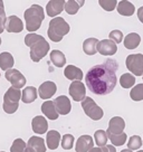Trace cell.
<instances>
[{
	"label": "cell",
	"instance_id": "obj_4",
	"mask_svg": "<svg viewBox=\"0 0 143 152\" xmlns=\"http://www.w3.org/2000/svg\"><path fill=\"white\" fill-rule=\"evenodd\" d=\"M69 33V25L63 17H56L50 20L47 35L54 43H59L63 37Z\"/></svg>",
	"mask_w": 143,
	"mask_h": 152
},
{
	"label": "cell",
	"instance_id": "obj_27",
	"mask_svg": "<svg viewBox=\"0 0 143 152\" xmlns=\"http://www.w3.org/2000/svg\"><path fill=\"white\" fill-rule=\"evenodd\" d=\"M49 56H50L52 63L56 67H59V68H61V67H63L66 64V57H65V55H64L61 50H57V49L52 50V53L49 54Z\"/></svg>",
	"mask_w": 143,
	"mask_h": 152
},
{
	"label": "cell",
	"instance_id": "obj_29",
	"mask_svg": "<svg viewBox=\"0 0 143 152\" xmlns=\"http://www.w3.org/2000/svg\"><path fill=\"white\" fill-rule=\"evenodd\" d=\"M120 84L123 88H131L135 84V77L130 73H125L120 77Z\"/></svg>",
	"mask_w": 143,
	"mask_h": 152
},
{
	"label": "cell",
	"instance_id": "obj_22",
	"mask_svg": "<svg viewBox=\"0 0 143 152\" xmlns=\"http://www.w3.org/2000/svg\"><path fill=\"white\" fill-rule=\"evenodd\" d=\"M37 95H38V92L36 90V87L34 86H27L23 93H21V101L26 103V104H29V103H33L34 101L37 99Z\"/></svg>",
	"mask_w": 143,
	"mask_h": 152
},
{
	"label": "cell",
	"instance_id": "obj_15",
	"mask_svg": "<svg viewBox=\"0 0 143 152\" xmlns=\"http://www.w3.org/2000/svg\"><path fill=\"white\" fill-rule=\"evenodd\" d=\"M24 24L17 16H9L6 23V30L8 33H21L24 30Z\"/></svg>",
	"mask_w": 143,
	"mask_h": 152
},
{
	"label": "cell",
	"instance_id": "obj_25",
	"mask_svg": "<svg viewBox=\"0 0 143 152\" xmlns=\"http://www.w3.org/2000/svg\"><path fill=\"white\" fill-rule=\"evenodd\" d=\"M27 145L33 148L36 152H46V150H47V148L45 145V140L43 138H39V137H31L28 140Z\"/></svg>",
	"mask_w": 143,
	"mask_h": 152
},
{
	"label": "cell",
	"instance_id": "obj_2",
	"mask_svg": "<svg viewBox=\"0 0 143 152\" xmlns=\"http://www.w3.org/2000/svg\"><path fill=\"white\" fill-rule=\"evenodd\" d=\"M25 44L30 48V58L35 63L40 62L49 52V44L42 35L37 34L26 35Z\"/></svg>",
	"mask_w": 143,
	"mask_h": 152
},
{
	"label": "cell",
	"instance_id": "obj_5",
	"mask_svg": "<svg viewBox=\"0 0 143 152\" xmlns=\"http://www.w3.org/2000/svg\"><path fill=\"white\" fill-rule=\"evenodd\" d=\"M20 100H21V92H20V90L10 87L4 95V104H2L4 111L8 114H14L19 107Z\"/></svg>",
	"mask_w": 143,
	"mask_h": 152
},
{
	"label": "cell",
	"instance_id": "obj_37",
	"mask_svg": "<svg viewBox=\"0 0 143 152\" xmlns=\"http://www.w3.org/2000/svg\"><path fill=\"white\" fill-rule=\"evenodd\" d=\"M109 37L112 42H114L115 44H120L122 40H123V34L121 30H117V29H115V30H112L109 35Z\"/></svg>",
	"mask_w": 143,
	"mask_h": 152
},
{
	"label": "cell",
	"instance_id": "obj_3",
	"mask_svg": "<svg viewBox=\"0 0 143 152\" xmlns=\"http://www.w3.org/2000/svg\"><path fill=\"white\" fill-rule=\"evenodd\" d=\"M24 17L26 21V28L28 31H30V34H33L40 28V25L45 19V12L39 5H33L24 12Z\"/></svg>",
	"mask_w": 143,
	"mask_h": 152
},
{
	"label": "cell",
	"instance_id": "obj_45",
	"mask_svg": "<svg viewBox=\"0 0 143 152\" xmlns=\"http://www.w3.org/2000/svg\"><path fill=\"white\" fill-rule=\"evenodd\" d=\"M138 152H143V150H139V151Z\"/></svg>",
	"mask_w": 143,
	"mask_h": 152
},
{
	"label": "cell",
	"instance_id": "obj_34",
	"mask_svg": "<svg viewBox=\"0 0 143 152\" xmlns=\"http://www.w3.org/2000/svg\"><path fill=\"white\" fill-rule=\"evenodd\" d=\"M61 145L64 150H71L74 147V137L72 134H65L63 135L61 140Z\"/></svg>",
	"mask_w": 143,
	"mask_h": 152
},
{
	"label": "cell",
	"instance_id": "obj_38",
	"mask_svg": "<svg viewBox=\"0 0 143 152\" xmlns=\"http://www.w3.org/2000/svg\"><path fill=\"white\" fill-rule=\"evenodd\" d=\"M6 23H7V17L0 16V34L6 29Z\"/></svg>",
	"mask_w": 143,
	"mask_h": 152
},
{
	"label": "cell",
	"instance_id": "obj_19",
	"mask_svg": "<svg viewBox=\"0 0 143 152\" xmlns=\"http://www.w3.org/2000/svg\"><path fill=\"white\" fill-rule=\"evenodd\" d=\"M64 75L67 80H71V81H82L83 72H82L81 68L74 66V65H68L64 71Z\"/></svg>",
	"mask_w": 143,
	"mask_h": 152
},
{
	"label": "cell",
	"instance_id": "obj_9",
	"mask_svg": "<svg viewBox=\"0 0 143 152\" xmlns=\"http://www.w3.org/2000/svg\"><path fill=\"white\" fill-rule=\"evenodd\" d=\"M69 95L75 102H83L86 97V87L81 81L73 82L69 85Z\"/></svg>",
	"mask_w": 143,
	"mask_h": 152
},
{
	"label": "cell",
	"instance_id": "obj_48",
	"mask_svg": "<svg viewBox=\"0 0 143 152\" xmlns=\"http://www.w3.org/2000/svg\"><path fill=\"white\" fill-rule=\"evenodd\" d=\"M0 77H1V75H0Z\"/></svg>",
	"mask_w": 143,
	"mask_h": 152
},
{
	"label": "cell",
	"instance_id": "obj_32",
	"mask_svg": "<svg viewBox=\"0 0 143 152\" xmlns=\"http://www.w3.org/2000/svg\"><path fill=\"white\" fill-rule=\"evenodd\" d=\"M107 138L110 139L113 147H121V145H123L124 143L126 142L128 135L125 133H122L120 135H107Z\"/></svg>",
	"mask_w": 143,
	"mask_h": 152
},
{
	"label": "cell",
	"instance_id": "obj_28",
	"mask_svg": "<svg viewBox=\"0 0 143 152\" xmlns=\"http://www.w3.org/2000/svg\"><path fill=\"white\" fill-rule=\"evenodd\" d=\"M83 5H84V1L68 0L67 2H65V8H64V10H65L68 15H75V14H77L80 7Z\"/></svg>",
	"mask_w": 143,
	"mask_h": 152
},
{
	"label": "cell",
	"instance_id": "obj_20",
	"mask_svg": "<svg viewBox=\"0 0 143 152\" xmlns=\"http://www.w3.org/2000/svg\"><path fill=\"white\" fill-rule=\"evenodd\" d=\"M42 112L45 114V116L48 118L49 120H57L58 115L59 114L57 113L56 111V107L54 105V102L53 101H46L44 102L43 105H42Z\"/></svg>",
	"mask_w": 143,
	"mask_h": 152
},
{
	"label": "cell",
	"instance_id": "obj_7",
	"mask_svg": "<svg viewBox=\"0 0 143 152\" xmlns=\"http://www.w3.org/2000/svg\"><path fill=\"white\" fill-rule=\"evenodd\" d=\"M125 64L133 75L143 76V54H131L126 57Z\"/></svg>",
	"mask_w": 143,
	"mask_h": 152
},
{
	"label": "cell",
	"instance_id": "obj_47",
	"mask_svg": "<svg viewBox=\"0 0 143 152\" xmlns=\"http://www.w3.org/2000/svg\"><path fill=\"white\" fill-rule=\"evenodd\" d=\"M0 152H5V151H0Z\"/></svg>",
	"mask_w": 143,
	"mask_h": 152
},
{
	"label": "cell",
	"instance_id": "obj_16",
	"mask_svg": "<svg viewBox=\"0 0 143 152\" xmlns=\"http://www.w3.org/2000/svg\"><path fill=\"white\" fill-rule=\"evenodd\" d=\"M65 8L64 0H50L46 6V12L49 17H56Z\"/></svg>",
	"mask_w": 143,
	"mask_h": 152
},
{
	"label": "cell",
	"instance_id": "obj_21",
	"mask_svg": "<svg viewBox=\"0 0 143 152\" xmlns=\"http://www.w3.org/2000/svg\"><path fill=\"white\" fill-rule=\"evenodd\" d=\"M135 11V8H134V5L131 4L128 0H122L117 2V12L122 16H126V17H130L132 16Z\"/></svg>",
	"mask_w": 143,
	"mask_h": 152
},
{
	"label": "cell",
	"instance_id": "obj_12",
	"mask_svg": "<svg viewBox=\"0 0 143 152\" xmlns=\"http://www.w3.org/2000/svg\"><path fill=\"white\" fill-rule=\"evenodd\" d=\"M57 91V86L56 84L52 81H46L45 83H43L42 85L39 86L38 88V95L40 99L43 100H48L52 96H54V94Z\"/></svg>",
	"mask_w": 143,
	"mask_h": 152
},
{
	"label": "cell",
	"instance_id": "obj_44",
	"mask_svg": "<svg viewBox=\"0 0 143 152\" xmlns=\"http://www.w3.org/2000/svg\"><path fill=\"white\" fill-rule=\"evenodd\" d=\"M121 152H132L131 150H129V149H124V150H122Z\"/></svg>",
	"mask_w": 143,
	"mask_h": 152
},
{
	"label": "cell",
	"instance_id": "obj_11",
	"mask_svg": "<svg viewBox=\"0 0 143 152\" xmlns=\"http://www.w3.org/2000/svg\"><path fill=\"white\" fill-rule=\"evenodd\" d=\"M97 52L100 53L101 55H104V56L114 55L117 52V45L114 42H112L111 39H103V40L98 42Z\"/></svg>",
	"mask_w": 143,
	"mask_h": 152
},
{
	"label": "cell",
	"instance_id": "obj_35",
	"mask_svg": "<svg viewBox=\"0 0 143 152\" xmlns=\"http://www.w3.org/2000/svg\"><path fill=\"white\" fill-rule=\"evenodd\" d=\"M26 147H27V144L25 143L23 139H16L10 148V152H25Z\"/></svg>",
	"mask_w": 143,
	"mask_h": 152
},
{
	"label": "cell",
	"instance_id": "obj_33",
	"mask_svg": "<svg viewBox=\"0 0 143 152\" xmlns=\"http://www.w3.org/2000/svg\"><path fill=\"white\" fill-rule=\"evenodd\" d=\"M141 147H142V139L139 135H132L128 142V149L133 151V150H139Z\"/></svg>",
	"mask_w": 143,
	"mask_h": 152
},
{
	"label": "cell",
	"instance_id": "obj_8",
	"mask_svg": "<svg viewBox=\"0 0 143 152\" xmlns=\"http://www.w3.org/2000/svg\"><path fill=\"white\" fill-rule=\"evenodd\" d=\"M5 76L7 78V81L10 82V84L12 85L14 88L20 90V88H23L26 85V78L18 69H12V68L8 69L6 72Z\"/></svg>",
	"mask_w": 143,
	"mask_h": 152
},
{
	"label": "cell",
	"instance_id": "obj_43",
	"mask_svg": "<svg viewBox=\"0 0 143 152\" xmlns=\"http://www.w3.org/2000/svg\"><path fill=\"white\" fill-rule=\"evenodd\" d=\"M25 152H36V151L34 150L33 148H30V147H28V145H27V147H26V149H25Z\"/></svg>",
	"mask_w": 143,
	"mask_h": 152
},
{
	"label": "cell",
	"instance_id": "obj_1",
	"mask_svg": "<svg viewBox=\"0 0 143 152\" xmlns=\"http://www.w3.org/2000/svg\"><path fill=\"white\" fill-rule=\"evenodd\" d=\"M119 63L109 58L104 63L93 66L85 76L86 86L96 95H107L115 88L117 83L116 72Z\"/></svg>",
	"mask_w": 143,
	"mask_h": 152
},
{
	"label": "cell",
	"instance_id": "obj_10",
	"mask_svg": "<svg viewBox=\"0 0 143 152\" xmlns=\"http://www.w3.org/2000/svg\"><path fill=\"white\" fill-rule=\"evenodd\" d=\"M125 122L121 116H114L109 122V129L106 131L107 135H120L124 133Z\"/></svg>",
	"mask_w": 143,
	"mask_h": 152
},
{
	"label": "cell",
	"instance_id": "obj_23",
	"mask_svg": "<svg viewBox=\"0 0 143 152\" xmlns=\"http://www.w3.org/2000/svg\"><path fill=\"white\" fill-rule=\"evenodd\" d=\"M15 64L14 57L8 52H4L0 54V68L2 71L11 69Z\"/></svg>",
	"mask_w": 143,
	"mask_h": 152
},
{
	"label": "cell",
	"instance_id": "obj_13",
	"mask_svg": "<svg viewBox=\"0 0 143 152\" xmlns=\"http://www.w3.org/2000/svg\"><path fill=\"white\" fill-rule=\"evenodd\" d=\"M54 105L56 107L57 113L62 114V115H67L72 110L71 101L65 95H61V96H58L57 99H55L54 100Z\"/></svg>",
	"mask_w": 143,
	"mask_h": 152
},
{
	"label": "cell",
	"instance_id": "obj_17",
	"mask_svg": "<svg viewBox=\"0 0 143 152\" xmlns=\"http://www.w3.org/2000/svg\"><path fill=\"white\" fill-rule=\"evenodd\" d=\"M31 128H33V131L36 134H44L45 132H47L48 130L47 120L44 116H40V115L35 116L31 121Z\"/></svg>",
	"mask_w": 143,
	"mask_h": 152
},
{
	"label": "cell",
	"instance_id": "obj_6",
	"mask_svg": "<svg viewBox=\"0 0 143 152\" xmlns=\"http://www.w3.org/2000/svg\"><path fill=\"white\" fill-rule=\"evenodd\" d=\"M82 107L85 114L90 118V119L94 120V121H98L103 118L104 112L101 109L98 105L96 104L94 100L91 97H85L83 102H82Z\"/></svg>",
	"mask_w": 143,
	"mask_h": 152
},
{
	"label": "cell",
	"instance_id": "obj_39",
	"mask_svg": "<svg viewBox=\"0 0 143 152\" xmlns=\"http://www.w3.org/2000/svg\"><path fill=\"white\" fill-rule=\"evenodd\" d=\"M102 151L103 152H116L115 147H113L112 144H106L105 147L102 148Z\"/></svg>",
	"mask_w": 143,
	"mask_h": 152
},
{
	"label": "cell",
	"instance_id": "obj_30",
	"mask_svg": "<svg viewBox=\"0 0 143 152\" xmlns=\"http://www.w3.org/2000/svg\"><path fill=\"white\" fill-rule=\"evenodd\" d=\"M94 139H95V143L97 144L98 148H103L106 145L107 143V134L105 131L103 130H97L95 133H94Z\"/></svg>",
	"mask_w": 143,
	"mask_h": 152
},
{
	"label": "cell",
	"instance_id": "obj_41",
	"mask_svg": "<svg viewBox=\"0 0 143 152\" xmlns=\"http://www.w3.org/2000/svg\"><path fill=\"white\" fill-rule=\"evenodd\" d=\"M0 16H2V17H5L6 14H5V8H4V2L0 0Z\"/></svg>",
	"mask_w": 143,
	"mask_h": 152
},
{
	"label": "cell",
	"instance_id": "obj_24",
	"mask_svg": "<svg viewBox=\"0 0 143 152\" xmlns=\"http://www.w3.org/2000/svg\"><path fill=\"white\" fill-rule=\"evenodd\" d=\"M141 43V37L136 33H131L124 38V46L128 49H135Z\"/></svg>",
	"mask_w": 143,
	"mask_h": 152
},
{
	"label": "cell",
	"instance_id": "obj_42",
	"mask_svg": "<svg viewBox=\"0 0 143 152\" xmlns=\"http://www.w3.org/2000/svg\"><path fill=\"white\" fill-rule=\"evenodd\" d=\"M88 152H103V151H102V148L97 147V148H93V149H91Z\"/></svg>",
	"mask_w": 143,
	"mask_h": 152
},
{
	"label": "cell",
	"instance_id": "obj_40",
	"mask_svg": "<svg viewBox=\"0 0 143 152\" xmlns=\"http://www.w3.org/2000/svg\"><path fill=\"white\" fill-rule=\"evenodd\" d=\"M138 18L139 20L143 24V7H140L138 10Z\"/></svg>",
	"mask_w": 143,
	"mask_h": 152
},
{
	"label": "cell",
	"instance_id": "obj_18",
	"mask_svg": "<svg viewBox=\"0 0 143 152\" xmlns=\"http://www.w3.org/2000/svg\"><path fill=\"white\" fill-rule=\"evenodd\" d=\"M62 137L58 131L52 130V131H48L47 135H46V142H47V148L50 150H56L61 143Z\"/></svg>",
	"mask_w": 143,
	"mask_h": 152
},
{
	"label": "cell",
	"instance_id": "obj_14",
	"mask_svg": "<svg viewBox=\"0 0 143 152\" xmlns=\"http://www.w3.org/2000/svg\"><path fill=\"white\" fill-rule=\"evenodd\" d=\"M93 148H94L93 138L91 135L84 134V135H81L77 140L75 150H76V152H88Z\"/></svg>",
	"mask_w": 143,
	"mask_h": 152
},
{
	"label": "cell",
	"instance_id": "obj_36",
	"mask_svg": "<svg viewBox=\"0 0 143 152\" xmlns=\"http://www.w3.org/2000/svg\"><path fill=\"white\" fill-rule=\"evenodd\" d=\"M98 4L106 11H113L115 7L117 6V1L116 0H98Z\"/></svg>",
	"mask_w": 143,
	"mask_h": 152
},
{
	"label": "cell",
	"instance_id": "obj_31",
	"mask_svg": "<svg viewBox=\"0 0 143 152\" xmlns=\"http://www.w3.org/2000/svg\"><path fill=\"white\" fill-rule=\"evenodd\" d=\"M130 96L131 99L135 102H139V101H142L143 100V84H138L135 85L131 90L130 92Z\"/></svg>",
	"mask_w": 143,
	"mask_h": 152
},
{
	"label": "cell",
	"instance_id": "obj_46",
	"mask_svg": "<svg viewBox=\"0 0 143 152\" xmlns=\"http://www.w3.org/2000/svg\"><path fill=\"white\" fill-rule=\"evenodd\" d=\"M0 45H1V38H0Z\"/></svg>",
	"mask_w": 143,
	"mask_h": 152
},
{
	"label": "cell",
	"instance_id": "obj_26",
	"mask_svg": "<svg viewBox=\"0 0 143 152\" xmlns=\"http://www.w3.org/2000/svg\"><path fill=\"white\" fill-rule=\"evenodd\" d=\"M98 39L96 38H87L83 43V50L86 55H94L97 53Z\"/></svg>",
	"mask_w": 143,
	"mask_h": 152
}]
</instances>
